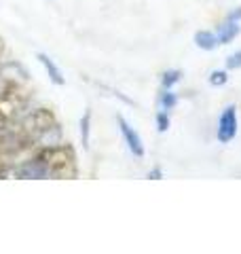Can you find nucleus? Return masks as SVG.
I'll use <instances>...</instances> for the list:
<instances>
[{
    "mask_svg": "<svg viewBox=\"0 0 241 254\" xmlns=\"http://www.w3.org/2000/svg\"><path fill=\"white\" fill-rule=\"evenodd\" d=\"M117 123H119V129H120V136H123L127 148H129V153L135 157V159H142L146 155V150H144V144H142V138L140 133L133 129V127L125 121L123 117H117Z\"/></svg>",
    "mask_w": 241,
    "mask_h": 254,
    "instance_id": "0eeeda50",
    "label": "nucleus"
},
{
    "mask_svg": "<svg viewBox=\"0 0 241 254\" xmlns=\"http://www.w3.org/2000/svg\"><path fill=\"white\" fill-rule=\"evenodd\" d=\"M229 83V72L227 70H214V72L210 74V85L212 87H222Z\"/></svg>",
    "mask_w": 241,
    "mask_h": 254,
    "instance_id": "4468645a",
    "label": "nucleus"
},
{
    "mask_svg": "<svg viewBox=\"0 0 241 254\" xmlns=\"http://www.w3.org/2000/svg\"><path fill=\"white\" fill-rule=\"evenodd\" d=\"M237 106L231 104L222 110L218 119V129H216V138L220 144H229V142L237 136Z\"/></svg>",
    "mask_w": 241,
    "mask_h": 254,
    "instance_id": "39448f33",
    "label": "nucleus"
},
{
    "mask_svg": "<svg viewBox=\"0 0 241 254\" xmlns=\"http://www.w3.org/2000/svg\"><path fill=\"white\" fill-rule=\"evenodd\" d=\"M239 32H241L239 21H229V19H224V21L220 23L218 32H216V36H218V43H220V45H229V43H233V41H235V38L239 36Z\"/></svg>",
    "mask_w": 241,
    "mask_h": 254,
    "instance_id": "6e6552de",
    "label": "nucleus"
},
{
    "mask_svg": "<svg viewBox=\"0 0 241 254\" xmlns=\"http://www.w3.org/2000/svg\"><path fill=\"white\" fill-rule=\"evenodd\" d=\"M80 144L87 150L91 142V110H85V115L80 117Z\"/></svg>",
    "mask_w": 241,
    "mask_h": 254,
    "instance_id": "9b49d317",
    "label": "nucleus"
},
{
    "mask_svg": "<svg viewBox=\"0 0 241 254\" xmlns=\"http://www.w3.org/2000/svg\"><path fill=\"white\" fill-rule=\"evenodd\" d=\"M176 104H178V95H176L172 89H163L159 93V106H161V110H172Z\"/></svg>",
    "mask_w": 241,
    "mask_h": 254,
    "instance_id": "ddd939ff",
    "label": "nucleus"
},
{
    "mask_svg": "<svg viewBox=\"0 0 241 254\" xmlns=\"http://www.w3.org/2000/svg\"><path fill=\"white\" fill-rule=\"evenodd\" d=\"M239 68H241V49L227 58V70H239Z\"/></svg>",
    "mask_w": 241,
    "mask_h": 254,
    "instance_id": "dca6fc26",
    "label": "nucleus"
},
{
    "mask_svg": "<svg viewBox=\"0 0 241 254\" xmlns=\"http://www.w3.org/2000/svg\"><path fill=\"white\" fill-rule=\"evenodd\" d=\"M40 157L47 161L49 168V178H76V157L74 148L68 144H55V146H43L40 148Z\"/></svg>",
    "mask_w": 241,
    "mask_h": 254,
    "instance_id": "f03ea898",
    "label": "nucleus"
},
{
    "mask_svg": "<svg viewBox=\"0 0 241 254\" xmlns=\"http://www.w3.org/2000/svg\"><path fill=\"white\" fill-rule=\"evenodd\" d=\"M23 106H26V98L21 95L19 85H9L4 91H0V123H11Z\"/></svg>",
    "mask_w": 241,
    "mask_h": 254,
    "instance_id": "20e7f679",
    "label": "nucleus"
},
{
    "mask_svg": "<svg viewBox=\"0 0 241 254\" xmlns=\"http://www.w3.org/2000/svg\"><path fill=\"white\" fill-rule=\"evenodd\" d=\"M161 178H163V170H161L159 165H157V168H152V170L148 172V180H161Z\"/></svg>",
    "mask_w": 241,
    "mask_h": 254,
    "instance_id": "f3484780",
    "label": "nucleus"
},
{
    "mask_svg": "<svg viewBox=\"0 0 241 254\" xmlns=\"http://www.w3.org/2000/svg\"><path fill=\"white\" fill-rule=\"evenodd\" d=\"M155 121H157V129L161 133H165L167 129H170V115H167V110H159L157 117H155Z\"/></svg>",
    "mask_w": 241,
    "mask_h": 254,
    "instance_id": "2eb2a0df",
    "label": "nucleus"
},
{
    "mask_svg": "<svg viewBox=\"0 0 241 254\" xmlns=\"http://www.w3.org/2000/svg\"><path fill=\"white\" fill-rule=\"evenodd\" d=\"M195 45L199 47V49H203V51H214L220 43H218L216 32H212V30H199L195 34Z\"/></svg>",
    "mask_w": 241,
    "mask_h": 254,
    "instance_id": "9d476101",
    "label": "nucleus"
},
{
    "mask_svg": "<svg viewBox=\"0 0 241 254\" xmlns=\"http://www.w3.org/2000/svg\"><path fill=\"white\" fill-rule=\"evenodd\" d=\"M182 78V70H165L163 74H161V87L163 89H172L174 85H178Z\"/></svg>",
    "mask_w": 241,
    "mask_h": 254,
    "instance_id": "f8f14e48",
    "label": "nucleus"
},
{
    "mask_svg": "<svg viewBox=\"0 0 241 254\" xmlns=\"http://www.w3.org/2000/svg\"><path fill=\"white\" fill-rule=\"evenodd\" d=\"M229 21H241V6H237V9H233L229 15H227Z\"/></svg>",
    "mask_w": 241,
    "mask_h": 254,
    "instance_id": "a211bd4d",
    "label": "nucleus"
},
{
    "mask_svg": "<svg viewBox=\"0 0 241 254\" xmlns=\"http://www.w3.org/2000/svg\"><path fill=\"white\" fill-rule=\"evenodd\" d=\"M30 146H34V142L28 138V133L21 127L0 125V159L17 157Z\"/></svg>",
    "mask_w": 241,
    "mask_h": 254,
    "instance_id": "7ed1b4c3",
    "label": "nucleus"
},
{
    "mask_svg": "<svg viewBox=\"0 0 241 254\" xmlns=\"http://www.w3.org/2000/svg\"><path fill=\"white\" fill-rule=\"evenodd\" d=\"M36 58H38V62L45 66L47 74H49V78H51V83H53V85H63V83H66V78H63L61 70L55 66V62L49 58V55H47V53H38Z\"/></svg>",
    "mask_w": 241,
    "mask_h": 254,
    "instance_id": "1a4fd4ad",
    "label": "nucleus"
},
{
    "mask_svg": "<svg viewBox=\"0 0 241 254\" xmlns=\"http://www.w3.org/2000/svg\"><path fill=\"white\" fill-rule=\"evenodd\" d=\"M4 49H6V47H4V41H2V38H0V58H2V53H4Z\"/></svg>",
    "mask_w": 241,
    "mask_h": 254,
    "instance_id": "6ab92c4d",
    "label": "nucleus"
},
{
    "mask_svg": "<svg viewBox=\"0 0 241 254\" xmlns=\"http://www.w3.org/2000/svg\"><path fill=\"white\" fill-rule=\"evenodd\" d=\"M15 178H28V180H43L49 178V168H47V161L40 155L28 159V161L19 163L17 168L13 170Z\"/></svg>",
    "mask_w": 241,
    "mask_h": 254,
    "instance_id": "423d86ee",
    "label": "nucleus"
},
{
    "mask_svg": "<svg viewBox=\"0 0 241 254\" xmlns=\"http://www.w3.org/2000/svg\"><path fill=\"white\" fill-rule=\"evenodd\" d=\"M19 127L28 133V138L38 146H55L61 138V125L53 110L36 108L23 117Z\"/></svg>",
    "mask_w": 241,
    "mask_h": 254,
    "instance_id": "f257e3e1",
    "label": "nucleus"
}]
</instances>
